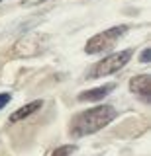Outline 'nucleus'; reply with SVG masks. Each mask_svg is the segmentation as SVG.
<instances>
[{
	"label": "nucleus",
	"instance_id": "5",
	"mask_svg": "<svg viewBox=\"0 0 151 156\" xmlns=\"http://www.w3.org/2000/svg\"><path fill=\"white\" fill-rule=\"evenodd\" d=\"M114 88H116V84H114V82H110V84L92 88V90H86V92H81V94L77 96V100H79V101H98V100H102V98L108 96Z\"/></svg>",
	"mask_w": 151,
	"mask_h": 156
},
{
	"label": "nucleus",
	"instance_id": "3",
	"mask_svg": "<svg viewBox=\"0 0 151 156\" xmlns=\"http://www.w3.org/2000/svg\"><path fill=\"white\" fill-rule=\"evenodd\" d=\"M128 29H130V26H124V23H122V26H114L110 29H104L102 33H96L94 37H90L89 41H86L85 51L89 53V55H98V53L110 51V49L128 33Z\"/></svg>",
	"mask_w": 151,
	"mask_h": 156
},
{
	"label": "nucleus",
	"instance_id": "7",
	"mask_svg": "<svg viewBox=\"0 0 151 156\" xmlns=\"http://www.w3.org/2000/svg\"><path fill=\"white\" fill-rule=\"evenodd\" d=\"M77 150V146L75 144H63V146H59V148H55L51 152V156H71L73 152Z\"/></svg>",
	"mask_w": 151,
	"mask_h": 156
},
{
	"label": "nucleus",
	"instance_id": "10",
	"mask_svg": "<svg viewBox=\"0 0 151 156\" xmlns=\"http://www.w3.org/2000/svg\"><path fill=\"white\" fill-rule=\"evenodd\" d=\"M43 2H47V0H22V6L30 8V6H37V4H43Z\"/></svg>",
	"mask_w": 151,
	"mask_h": 156
},
{
	"label": "nucleus",
	"instance_id": "8",
	"mask_svg": "<svg viewBox=\"0 0 151 156\" xmlns=\"http://www.w3.org/2000/svg\"><path fill=\"white\" fill-rule=\"evenodd\" d=\"M10 100H12V94H10V92H2V94H0V109L10 104Z\"/></svg>",
	"mask_w": 151,
	"mask_h": 156
},
{
	"label": "nucleus",
	"instance_id": "9",
	"mask_svg": "<svg viewBox=\"0 0 151 156\" xmlns=\"http://www.w3.org/2000/svg\"><path fill=\"white\" fill-rule=\"evenodd\" d=\"M139 61H141V62H149V61H151V49H149V47L141 51V55H139Z\"/></svg>",
	"mask_w": 151,
	"mask_h": 156
},
{
	"label": "nucleus",
	"instance_id": "2",
	"mask_svg": "<svg viewBox=\"0 0 151 156\" xmlns=\"http://www.w3.org/2000/svg\"><path fill=\"white\" fill-rule=\"evenodd\" d=\"M131 57H134V49H124V51L112 53V55H108L106 58L98 61L96 65H92V68L89 70L86 78H89V80H94V78H102V76L114 74V72L122 70V68L128 65Z\"/></svg>",
	"mask_w": 151,
	"mask_h": 156
},
{
	"label": "nucleus",
	"instance_id": "6",
	"mask_svg": "<svg viewBox=\"0 0 151 156\" xmlns=\"http://www.w3.org/2000/svg\"><path fill=\"white\" fill-rule=\"evenodd\" d=\"M41 105H43V101H41V100H36V101H32V104L20 107V109H16V111L10 115V123H16V121H22V119H26V117H30L32 113H36V111L40 109Z\"/></svg>",
	"mask_w": 151,
	"mask_h": 156
},
{
	"label": "nucleus",
	"instance_id": "1",
	"mask_svg": "<svg viewBox=\"0 0 151 156\" xmlns=\"http://www.w3.org/2000/svg\"><path fill=\"white\" fill-rule=\"evenodd\" d=\"M118 111L112 105H98L92 109L81 111L71 119V135L73 136H86L92 133H98L102 127H106L110 121L116 119Z\"/></svg>",
	"mask_w": 151,
	"mask_h": 156
},
{
	"label": "nucleus",
	"instance_id": "4",
	"mask_svg": "<svg viewBox=\"0 0 151 156\" xmlns=\"http://www.w3.org/2000/svg\"><path fill=\"white\" fill-rule=\"evenodd\" d=\"M149 86H151L149 74H139V76H134V78L130 80V90L134 92L135 96H139V100L145 101V104H147L149 98H151Z\"/></svg>",
	"mask_w": 151,
	"mask_h": 156
},
{
	"label": "nucleus",
	"instance_id": "11",
	"mask_svg": "<svg viewBox=\"0 0 151 156\" xmlns=\"http://www.w3.org/2000/svg\"><path fill=\"white\" fill-rule=\"evenodd\" d=\"M0 2H2V0H0Z\"/></svg>",
	"mask_w": 151,
	"mask_h": 156
}]
</instances>
